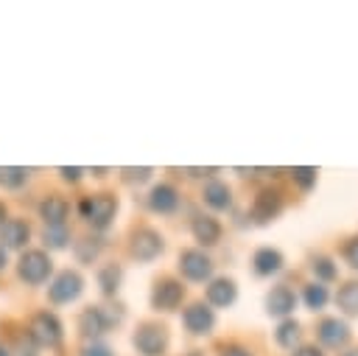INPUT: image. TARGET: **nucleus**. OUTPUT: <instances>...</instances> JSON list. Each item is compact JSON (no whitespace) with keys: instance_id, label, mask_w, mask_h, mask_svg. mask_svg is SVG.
<instances>
[{"instance_id":"37","label":"nucleus","mask_w":358,"mask_h":356,"mask_svg":"<svg viewBox=\"0 0 358 356\" xmlns=\"http://www.w3.org/2000/svg\"><path fill=\"white\" fill-rule=\"evenodd\" d=\"M3 266H6V249L0 247V269H3Z\"/></svg>"},{"instance_id":"28","label":"nucleus","mask_w":358,"mask_h":356,"mask_svg":"<svg viewBox=\"0 0 358 356\" xmlns=\"http://www.w3.org/2000/svg\"><path fill=\"white\" fill-rule=\"evenodd\" d=\"M294 179H299V185L308 188V185L316 179V171H313V168H294Z\"/></svg>"},{"instance_id":"1","label":"nucleus","mask_w":358,"mask_h":356,"mask_svg":"<svg viewBox=\"0 0 358 356\" xmlns=\"http://www.w3.org/2000/svg\"><path fill=\"white\" fill-rule=\"evenodd\" d=\"M78 210H81V216H84L92 227L103 230V227L112 221V216H115V210H117V202H115V196H109V193H95V196H84L81 205H78Z\"/></svg>"},{"instance_id":"40","label":"nucleus","mask_w":358,"mask_h":356,"mask_svg":"<svg viewBox=\"0 0 358 356\" xmlns=\"http://www.w3.org/2000/svg\"><path fill=\"white\" fill-rule=\"evenodd\" d=\"M344 356H358V350H350V353H344Z\"/></svg>"},{"instance_id":"9","label":"nucleus","mask_w":358,"mask_h":356,"mask_svg":"<svg viewBox=\"0 0 358 356\" xmlns=\"http://www.w3.org/2000/svg\"><path fill=\"white\" fill-rule=\"evenodd\" d=\"M182 294H185L182 283H176V280H162V283H157V286H154L151 303H154V308L171 311V308H176V306H179Z\"/></svg>"},{"instance_id":"35","label":"nucleus","mask_w":358,"mask_h":356,"mask_svg":"<svg viewBox=\"0 0 358 356\" xmlns=\"http://www.w3.org/2000/svg\"><path fill=\"white\" fill-rule=\"evenodd\" d=\"M294 356H322V353H319L316 348H302V350H299V353H294Z\"/></svg>"},{"instance_id":"33","label":"nucleus","mask_w":358,"mask_h":356,"mask_svg":"<svg viewBox=\"0 0 358 356\" xmlns=\"http://www.w3.org/2000/svg\"><path fill=\"white\" fill-rule=\"evenodd\" d=\"M98 252V244H92V241H84V247H78V258L81 261H87L90 255H95Z\"/></svg>"},{"instance_id":"16","label":"nucleus","mask_w":358,"mask_h":356,"mask_svg":"<svg viewBox=\"0 0 358 356\" xmlns=\"http://www.w3.org/2000/svg\"><path fill=\"white\" fill-rule=\"evenodd\" d=\"M294 303H296V297H294V292L288 286H277L268 294V300H266V306H268L271 314H288L294 308Z\"/></svg>"},{"instance_id":"10","label":"nucleus","mask_w":358,"mask_h":356,"mask_svg":"<svg viewBox=\"0 0 358 356\" xmlns=\"http://www.w3.org/2000/svg\"><path fill=\"white\" fill-rule=\"evenodd\" d=\"M67 202L62 196H45L39 202V216L45 219L48 227H64V219H67Z\"/></svg>"},{"instance_id":"8","label":"nucleus","mask_w":358,"mask_h":356,"mask_svg":"<svg viewBox=\"0 0 358 356\" xmlns=\"http://www.w3.org/2000/svg\"><path fill=\"white\" fill-rule=\"evenodd\" d=\"M48 294H50L53 303H70V300H76L81 294V278L67 269V272H62L53 280V286L48 289Z\"/></svg>"},{"instance_id":"30","label":"nucleus","mask_w":358,"mask_h":356,"mask_svg":"<svg viewBox=\"0 0 358 356\" xmlns=\"http://www.w3.org/2000/svg\"><path fill=\"white\" fill-rule=\"evenodd\" d=\"M84 356H115L106 345H87L84 348Z\"/></svg>"},{"instance_id":"4","label":"nucleus","mask_w":358,"mask_h":356,"mask_svg":"<svg viewBox=\"0 0 358 356\" xmlns=\"http://www.w3.org/2000/svg\"><path fill=\"white\" fill-rule=\"evenodd\" d=\"M115 322H120V311H109V308H103V306L87 308V311L81 314V320H78V325H81V331H84L87 336H98V334L109 331Z\"/></svg>"},{"instance_id":"23","label":"nucleus","mask_w":358,"mask_h":356,"mask_svg":"<svg viewBox=\"0 0 358 356\" xmlns=\"http://www.w3.org/2000/svg\"><path fill=\"white\" fill-rule=\"evenodd\" d=\"M28 179V168H0V182L6 188H20Z\"/></svg>"},{"instance_id":"32","label":"nucleus","mask_w":358,"mask_h":356,"mask_svg":"<svg viewBox=\"0 0 358 356\" xmlns=\"http://www.w3.org/2000/svg\"><path fill=\"white\" fill-rule=\"evenodd\" d=\"M344 255H347V261H350L352 266H358V238H355V241H350V244L344 247Z\"/></svg>"},{"instance_id":"7","label":"nucleus","mask_w":358,"mask_h":356,"mask_svg":"<svg viewBox=\"0 0 358 356\" xmlns=\"http://www.w3.org/2000/svg\"><path fill=\"white\" fill-rule=\"evenodd\" d=\"M179 266H182V275L190 278V280H204L213 272L210 258L204 252H199V249H185L182 258H179Z\"/></svg>"},{"instance_id":"5","label":"nucleus","mask_w":358,"mask_h":356,"mask_svg":"<svg viewBox=\"0 0 358 356\" xmlns=\"http://www.w3.org/2000/svg\"><path fill=\"white\" fill-rule=\"evenodd\" d=\"M165 345H168V334L159 325H143L134 334V348L143 356H159L165 350Z\"/></svg>"},{"instance_id":"19","label":"nucleus","mask_w":358,"mask_h":356,"mask_svg":"<svg viewBox=\"0 0 358 356\" xmlns=\"http://www.w3.org/2000/svg\"><path fill=\"white\" fill-rule=\"evenodd\" d=\"M280 263H282V258H280V252H274V249H260V252L255 255V269H257L260 275L277 272Z\"/></svg>"},{"instance_id":"14","label":"nucleus","mask_w":358,"mask_h":356,"mask_svg":"<svg viewBox=\"0 0 358 356\" xmlns=\"http://www.w3.org/2000/svg\"><path fill=\"white\" fill-rule=\"evenodd\" d=\"M347 336H350V334H347V325L338 322V320H324V322L319 325V339H322L324 345H330V348L344 345Z\"/></svg>"},{"instance_id":"2","label":"nucleus","mask_w":358,"mask_h":356,"mask_svg":"<svg viewBox=\"0 0 358 356\" xmlns=\"http://www.w3.org/2000/svg\"><path fill=\"white\" fill-rule=\"evenodd\" d=\"M28 336H31L36 345L56 348V345L62 342V322H59L50 311H39V314H34V317H31Z\"/></svg>"},{"instance_id":"3","label":"nucleus","mask_w":358,"mask_h":356,"mask_svg":"<svg viewBox=\"0 0 358 356\" xmlns=\"http://www.w3.org/2000/svg\"><path fill=\"white\" fill-rule=\"evenodd\" d=\"M50 258L42 252V249H28L22 258H20V278L25 280V283H42V280H48V275H50Z\"/></svg>"},{"instance_id":"24","label":"nucleus","mask_w":358,"mask_h":356,"mask_svg":"<svg viewBox=\"0 0 358 356\" xmlns=\"http://www.w3.org/2000/svg\"><path fill=\"white\" fill-rule=\"evenodd\" d=\"M324 300H327V289L324 286H308L305 289V303L310 306V308H322L324 306Z\"/></svg>"},{"instance_id":"27","label":"nucleus","mask_w":358,"mask_h":356,"mask_svg":"<svg viewBox=\"0 0 358 356\" xmlns=\"http://www.w3.org/2000/svg\"><path fill=\"white\" fill-rule=\"evenodd\" d=\"M17 353H20V356H36V342H34L28 334L20 336V339H17Z\"/></svg>"},{"instance_id":"13","label":"nucleus","mask_w":358,"mask_h":356,"mask_svg":"<svg viewBox=\"0 0 358 356\" xmlns=\"http://www.w3.org/2000/svg\"><path fill=\"white\" fill-rule=\"evenodd\" d=\"M151 207L159 210V213H171L176 205H179V196H176V188L173 185H157L151 191Z\"/></svg>"},{"instance_id":"31","label":"nucleus","mask_w":358,"mask_h":356,"mask_svg":"<svg viewBox=\"0 0 358 356\" xmlns=\"http://www.w3.org/2000/svg\"><path fill=\"white\" fill-rule=\"evenodd\" d=\"M123 174H126V179H137V182H143L148 174H151V168H123Z\"/></svg>"},{"instance_id":"29","label":"nucleus","mask_w":358,"mask_h":356,"mask_svg":"<svg viewBox=\"0 0 358 356\" xmlns=\"http://www.w3.org/2000/svg\"><path fill=\"white\" fill-rule=\"evenodd\" d=\"M313 272H319L322 278H333V275H336V269H333L330 261H324V258H319V261L313 263Z\"/></svg>"},{"instance_id":"21","label":"nucleus","mask_w":358,"mask_h":356,"mask_svg":"<svg viewBox=\"0 0 358 356\" xmlns=\"http://www.w3.org/2000/svg\"><path fill=\"white\" fill-rule=\"evenodd\" d=\"M98 283H101V292H103V294H115V289H117V283H120V266H115V263L103 266V269L98 272Z\"/></svg>"},{"instance_id":"15","label":"nucleus","mask_w":358,"mask_h":356,"mask_svg":"<svg viewBox=\"0 0 358 356\" xmlns=\"http://www.w3.org/2000/svg\"><path fill=\"white\" fill-rule=\"evenodd\" d=\"M193 235H196L199 244H215L218 235H221V227H218L215 219H210V216H199V219L193 221Z\"/></svg>"},{"instance_id":"22","label":"nucleus","mask_w":358,"mask_h":356,"mask_svg":"<svg viewBox=\"0 0 358 356\" xmlns=\"http://www.w3.org/2000/svg\"><path fill=\"white\" fill-rule=\"evenodd\" d=\"M338 306H341L347 314H358V283H347V286L338 292Z\"/></svg>"},{"instance_id":"20","label":"nucleus","mask_w":358,"mask_h":356,"mask_svg":"<svg viewBox=\"0 0 358 356\" xmlns=\"http://www.w3.org/2000/svg\"><path fill=\"white\" fill-rule=\"evenodd\" d=\"M204 199L213 205V207H227L229 205V188L224 182H210L204 188Z\"/></svg>"},{"instance_id":"39","label":"nucleus","mask_w":358,"mask_h":356,"mask_svg":"<svg viewBox=\"0 0 358 356\" xmlns=\"http://www.w3.org/2000/svg\"><path fill=\"white\" fill-rule=\"evenodd\" d=\"M0 356H8V350H6V345H0Z\"/></svg>"},{"instance_id":"36","label":"nucleus","mask_w":358,"mask_h":356,"mask_svg":"<svg viewBox=\"0 0 358 356\" xmlns=\"http://www.w3.org/2000/svg\"><path fill=\"white\" fill-rule=\"evenodd\" d=\"M221 356H249L246 350H241V348H229V350H224Z\"/></svg>"},{"instance_id":"18","label":"nucleus","mask_w":358,"mask_h":356,"mask_svg":"<svg viewBox=\"0 0 358 356\" xmlns=\"http://www.w3.org/2000/svg\"><path fill=\"white\" fill-rule=\"evenodd\" d=\"M280 193H271V191H263L260 196H257V202H255V216L257 219H271L277 210H280Z\"/></svg>"},{"instance_id":"12","label":"nucleus","mask_w":358,"mask_h":356,"mask_svg":"<svg viewBox=\"0 0 358 356\" xmlns=\"http://www.w3.org/2000/svg\"><path fill=\"white\" fill-rule=\"evenodd\" d=\"M182 320H185L187 331H193V334H207L213 328V311L204 303H193L190 308H185Z\"/></svg>"},{"instance_id":"17","label":"nucleus","mask_w":358,"mask_h":356,"mask_svg":"<svg viewBox=\"0 0 358 356\" xmlns=\"http://www.w3.org/2000/svg\"><path fill=\"white\" fill-rule=\"evenodd\" d=\"M207 297L213 306H229L235 300V286L232 280H213L207 289Z\"/></svg>"},{"instance_id":"34","label":"nucleus","mask_w":358,"mask_h":356,"mask_svg":"<svg viewBox=\"0 0 358 356\" xmlns=\"http://www.w3.org/2000/svg\"><path fill=\"white\" fill-rule=\"evenodd\" d=\"M64 179H78L81 177V168H59Z\"/></svg>"},{"instance_id":"6","label":"nucleus","mask_w":358,"mask_h":356,"mask_svg":"<svg viewBox=\"0 0 358 356\" xmlns=\"http://www.w3.org/2000/svg\"><path fill=\"white\" fill-rule=\"evenodd\" d=\"M159 252H162V238H159V233L143 227V230H137V233L131 235V255H134V258L151 261V258H157Z\"/></svg>"},{"instance_id":"26","label":"nucleus","mask_w":358,"mask_h":356,"mask_svg":"<svg viewBox=\"0 0 358 356\" xmlns=\"http://www.w3.org/2000/svg\"><path fill=\"white\" fill-rule=\"evenodd\" d=\"M64 241H67V227H45V244L64 247Z\"/></svg>"},{"instance_id":"38","label":"nucleus","mask_w":358,"mask_h":356,"mask_svg":"<svg viewBox=\"0 0 358 356\" xmlns=\"http://www.w3.org/2000/svg\"><path fill=\"white\" fill-rule=\"evenodd\" d=\"M3 219H6V207H3V202H0V227H3Z\"/></svg>"},{"instance_id":"11","label":"nucleus","mask_w":358,"mask_h":356,"mask_svg":"<svg viewBox=\"0 0 358 356\" xmlns=\"http://www.w3.org/2000/svg\"><path fill=\"white\" fill-rule=\"evenodd\" d=\"M28 235H31V227L22 219H8L0 227V241L3 247H11V249H20L28 241Z\"/></svg>"},{"instance_id":"25","label":"nucleus","mask_w":358,"mask_h":356,"mask_svg":"<svg viewBox=\"0 0 358 356\" xmlns=\"http://www.w3.org/2000/svg\"><path fill=\"white\" fill-rule=\"evenodd\" d=\"M296 336H299V325L296 322H282L280 331H277V342L285 345V348H291L296 342Z\"/></svg>"}]
</instances>
